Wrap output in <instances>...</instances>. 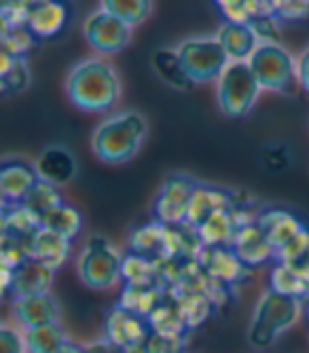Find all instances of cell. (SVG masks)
<instances>
[{
    "label": "cell",
    "mask_w": 309,
    "mask_h": 353,
    "mask_svg": "<svg viewBox=\"0 0 309 353\" xmlns=\"http://www.w3.org/2000/svg\"><path fill=\"white\" fill-rule=\"evenodd\" d=\"M199 182L189 174H170L152 203V218L161 224H184Z\"/></svg>",
    "instance_id": "cell-8"
},
{
    "label": "cell",
    "mask_w": 309,
    "mask_h": 353,
    "mask_svg": "<svg viewBox=\"0 0 309 353\" xmlns=\"http://www.w3.org/2000/svg\"><path fill=\"white\" fill-rule=\"evenodd\" d=\"M39 182L37 165L23 157H5L0 163V195L3 201H23L34 184Z\"/></svg>",
    "instance_id": "cell-15"
},
{
    "label": "cell",
    "mask_w": 309,
    "mask_h": 353,
    "mask_svg": "<svg viewBox=\"0 0 309 353\" xmlns=\"http://www.w3.org/2000/svg\"><path fill=\"white\" fill-rule=\"evenodd\" d=\"M303 309H305V317H307V322H309V299L303 303Z\"/></svg>",
    "instance_id": "cell-46"
},
{
    "label": "cell",
    "mask_w": 309,
    "mask_h": 353,
    "mask_svg": "<svg viewBox=\"0 0 309 353\" xmlns=\"http://www.w3.org/2000/svg\"><path fill=\"white\" fill-rule=\"evenodd\" d=\"M248 26L255 30L259 43H277L280 45V26H277V17L271 13L257 15L248 21Z\"/></svg>",
    "instance_id": "cell-40"
},
{
    "label": "cell",
    "mask_w": 309,
    "mask_h": 353,
    "mask_svg": "<svg viewBox=\"0 0 309 353\" xmlns=\"http://www.w3.org/2000/svg\"><path fill=\"white\" fill-rule=\"evenodd\" d=\"M166 294L163 285H123L117 305L148 317Z\"/></svg>",
    "instance_id": "cell-29"
},
{
    "label": "cell",
    "mask_w": 309,
    "mask_h": 353,
    "mask_svg": "<svg viewBox=\"0 0 309 353\" xmlns=\"http://www.w3.org/2000/svg\"><path fill=\"white\" fill-rule=\"evenodd\" d=\"M26 349L28 353H55L72 339L68 336L66 328L61 326V322H51L34 328H26Z\"/></svg>",
    "instance_id": "cell-27"
},
{
    "label": "cell",
    "mask_w": 309,
    "mask_h": 353,
    "mask_svg": "<svg viewBox=\"0 0 309 353\" xmlns=\"http://www.w3.org/2000/svg\"><path fill=\"white\" fill-rule=\"evenodd\" d=\"M261 91L248 61H231L216 87L219 108L229 119H241L255 108Z\"/></svg>",
    "instance_id": "cell-5"
},
{
    "label": "cell",
    "mask_w": 309,
    "mask_h": 353,
    "mask_svg": "<svg viewBox=\"0 0 309 353\" xmlns=\"http://www.w3.org/2000/svg\"><path fill=\"white\" fill-rule=\"evenodd\" d=\"M248 66L257 77L261 89L288 93L297 81V61L295 57L277 43H261L250 55Z\"/></svg>",
    "instance_id": "cell-7"
},
{
    "label": "cell",
    "mask_w": 309,
    "mask_h": 353,
    "mask_svg": "<svg viewBox=\"0 0 309 353\" xmlns=\"http://www.w3.org/2000/svg\"><path fill=\"white\" fill-rule=\"evenodd\" d=\"M43 227L41 216H37L23 201H3V231L32 237Z\"/></svg>",
    "instance_id": "cell-28"
},
{
    "label": "cell",
    "mask_w": 309,
    "mask_h": 353,
    "mask_svg": "<svg viewBox=\"0 0 309 353\" xmlns=\"http://www.w3.org/2000/svg\"><path fill=\"white\" fill-rule=\"evenodd\" d=\"M216 39H219L231 61H248L250 55L261 45L255 30L248 23L233 21V19H225L221 23L219 32H216Z\"/></svg>",
    "instance_id": "cell-20"
},
{
    "label": "cell",
    "mask_w": 309,
    "mask_h": 353,
    "mask_svg": "<svg viewBox=\"0 0 309 353\" xmlns=\"http://www.w3.org/2000/svg\"><path fill=\"white\" fill-rule=\"evenodd\" d=\"M231 248L239 256V261L246 267H250V269L275 263V248L265 237V233L259 227L257 218L250 220V222L239 224L237 233H235V237L231 241Z\"/></svg>",
    "instance_id": "cell-14"
},
{
    "label": "cell",
    "mask_w": 309,
    "mask_h": 353,
    "mask_svg": "<svg viewBox=\"0 0 309 353\" xmlns=\"http://www.w3.org/2000/svg\"><path fill=\"white\" fill-rule=\"evenodd\" d=\"M309 15V0H292L288 11L282 15L284 19H301Z\"/></svg>",
    "instance_id": "cell-44"
},
{
    "label": "cell",
    "mask_w": 309,
    "mask_h": 353,
    "mask_svg": "<svg viewBox=\"0 0 309 353\" xmlns=\"http://www.w3.org/2000/svg\"><path fill=\"white\" fill-rule=\"evenodd\" d=\"M121 283L123 285H161L157 261L146 259V256L128 252L123 256L121 267Z\"/></svg>",
    "instance_id": "cell-30"
},
{
    "label": "cell",
    "mask_w": 309,
    "mask_h": 353,
    "mask_svg": "<svg viewBox=\"0 0 309 353\" xmlns=\"http://www.w3.org/2000/svg\"><path fill=\"white\" fill-rule=\"evenodd\" d=\"M269 288L280 294L299 299L303 303L309 299V277L282 263H273V269L269 273Z\"/></svg>",
    "instance_id": "cell-31"
},
{
    "label": "cell",
    "mask_w": 309,
    "mask_h": 353,
    "mask_svg": "<svg viewBox=\"0 0 309 353\" xmlns=\"http://www.w3.org/2000/svg\"><path fill=\"white\" fill-rule=\"evenodd\" d=\"M53 269L45 263L37 261L30 256L17 269L11 273V288L9 296L21 299V296H34V294H47L53 285Z\"/></svg>",
    "instance_id": "cell-18"
},
{
    "label": "cell",
    "mask_w": 309,
    "mask_h": 353,
    "mask_svg": "<svg viewBox=\"0 0 309 353\" xmlns=\"http://www.w3.org/2000/svg\"><path fill=\"white\" fill-rule=\"evenodd\" d=\"M70 0H37L28 13L26 28L37 37V41H51L64 34L72 19Z\"/></svg>",
    "instance_id": "cell-11"
},
{
    "label": "cell",
    "mask_w": 309,
    "mask_h": 353,
    "mask_svg": "<svg viewBox=\"0 0 309 353\" xmlns=\"http://www.w3.org/2000/svg\"><path fill=\"white\" fill-rule=\"evenodd\" d=\"M152 70L157 72V77L172 89L176 91H189L195 87L191 77L184 70L180 55L176 49H157L150 57Z\"/></svg>",
    "instance_id": "cell-24"
},
{
    "label": "cell",
    "mask_w": 309,
    "mask_h": 353,
    "mask_svg": "<svg viewBox=\"0 0 309 353\" xmlns=\"http://www.w3.org/2000/svg\"><path fill=\"white\" fill-rule=\"evenodd\" d=\"M0 353H28L23 332L7 322L0 326Z\"/></svg>",
    "instance_id": "cell-41"
},
{
    "label": "cell",
    "mask_w": 309,
    "mask_h": 353,
    "mask_svg": "<svg viewBox=\"0 0 309 353\" xmlns=\"http://www.w3.org/2000/svg\"><path fill=\"white\" fill-rule=\"evenodd\" d=\"M297 81L305 91H309V47H305L297 57Z\"/></svg>",
    "instance_id": "cell-43"
},
{
    "label": "cell",
    "mask_w": 309,
    "mask_h": 353,
    "mask_svg": "<svg viewBox=\"0 0 309 353\" xmlns=\"http://www.w3.org/2000/svg\"><path fill=\"white\" fill-rule=\"evenodd\" d=\"M203 243L191 224H166V256L174 259H199Z\"/></svg>",
    "instance_id": "cell-26"
},
{
    "label": "cell",
    "mask_w": 309,
    "mask_h": 353,
    "mask_svg": "<svg viewBox=\"0 0 309 353\" xmlns=\"http://www.w3.org/2000/svg\"><path fill=\"white\" fill-rule=\"evenodd\" d=\"M34 165H37L41 180H47L59 188L70 184L79 174V163L74 154L66 146H59V144H51L43 148L37 157Z\"/></svg>",
    "instance_id": "cell-17"
},
{
    "label": "cell",
    "mask_w": 309,
    "mask_h": 353,
    "mask_svg": "<svg viewBox=\"0 0 309 353\" xmlns=\"http://www.w3.org/2000/svg\"><path fill=\"white\" fill-rule=\"evenodd\" d=\"M257 222L263 229L265 237L269 239V243L275 248V254L309 227L305 218L282 205H261Z\"/></svg>",
    "instance_id": "cell-12"
},
{
    "label": "cell",
    "mask_w": 309,
    "mask_h": 353,
    "mask_svg": "<svg viewBox=\"0 0 309 353\" xmlns=\"http://www.w3.org/2000/svg\"><path fill=\"white\" fill-rule=\"evenodd\" d=\"M239 227V220L235 210H221L203 220L195 229L203 248L206 245H231Z\"/></svg>",
    "instance_id": "cell-25"
},
{
    "label": "cell",
    "mask_w": 309,
    "mask_h": 353,
    "mask_svg": "<svg viewBox=\"0 0 309 353\" xmlns=\"http://www.w3.org/2000/svg\"><path fill=\"white\" fill-rule=\"evenodd\" d=\"M239 203L237 192L223 188V186H214V184H201L197 186L187 224H191L193 229H197L203 220H208L212 214L221 212V210H233Z\"/></svg>",
    "instance_id": "cell-19"
},
{
    "label": "cell",
    "mask_w": 309,
    "mask_h": 353,
    "mask_svg": "<svg viewBox=\"0 0 309 353\" xmlns=\"http://www.w3.org/2000/svg\"><path fill=\"white\" fill-rule=\"evenodd\" d=\"M180 61L195 85L219 83L223 72L231 63L227 51L216 37H193L176 47Z\"/></svg>",
    "instance_id": "cell-6"
},
{
    "label": "cell",
    "mask_w": 309,
    "mask_h": 353,
    "mask_svg": "<svg viewBox=\"0 0 309 353\" xmlns=\"http://www.w3.org/2000/svg\"><path fill=\"white\" fill-rule=\"evenodd\" d=\"M284 150H286L284 144H271V146H267L265 152H263V161H265V165H267L269 170H273V172H280V170L284 168V163H280V152H284Z\"/></svg>",
    "instance_id": "cell-42"
},
{
    "label": "cell",
    "mask_w": 309,
    "mask_h": 353,
    "mask_svg": "<svg viewBox=\"0 0 309 353\" xmlns=\"http://www.w3.org/2000/svg\"><path fill=\"white\" fill-rule=\"evenodd\" d=\"M55 353H91V351H89V345H83V343H74V341H70V343H66L61 349H57Z\"/></svg>",
    "instance_id": "cell-45"
},
{
    "label": "cell",
    "mask_w": 309,
    "mask_h": 353,
    "mask_svg": "<svg viewBox=\"0 0 309 353\" xmlns=\"http://www.w3.org/2000/svg\"><path fill=\"white\" fill-rule=\"evenodd\" d=\"M43 227L74 241L83 231V214L72 203L64 201L43 216Z\"/></svg>",
    "instance_id": "cell-34"
},
{
    "label": "cell",
    "mask_w": 309,
    "mask_h": 353,
    "mask_svg": "<svg viewBox=\"0 0 309 353\" xmlns=\"http://www.w3.org/2000/svg\"><path fill=\"white\" fill-rule=\"evenodd\" d=\"M150 334H152V326L148 322V317L140 313H134L121 305H114L104 313L102 339H106L108 343L117 345L123 351L128 353L138 351L148 341Z\"/></svg>",
    "instance_id": "cell-9"
},
{
    "label": "cell",
    "mask_w": 309,
    "mask_h": 353,
    "mask_svg": "<svg viewBox=\"0 0 309 353\" xmlns=\"http://www.w3.org/2000/svg\"><path fill=\"white\" fill-rule=\"evenodd\" d=\"M148 322L152 326V332L163 334V336H184L187 339L191 332L187 319H184L182 307L172 290H166L157 309L148 315Z\"/></svg>",
    "instance_id": "cell-22"
},
{
    "label": "cell",
    "mask_w": 309,
    "mask_h": 353,
    "mask_svg": "<svg viewBox=\"0 0 309 353\" xmlns=\"http://www.w3.org/2000/svg\"><path fill=\"white\" fill-rule=\"evenodd\" d=\"M172 292L176 294V299L182 307V313H184V319H187V324H189V330L203 326L216 311L214 301L203 292H193V290H172Z\"/></svg>",
    "instance_id": "cell-33"
},
{
    "label": "cell",
    "mask_w": 309,
    "mask_h": 353,
    "mask_svg": "<svg viewBox=\"0 0 309 353\" xmlns=\"http://www.w3.org/2000/svg\"><path fill=\"white\" fill-rule=\"evenodd\" d=\"M37 37L26 26L15 28H3V51L11 53L15 57H26L30 51L37 47Z\"/></svg>",
    "instance_id": "cell-38"
},
{
    "label": "cell",
    "mask_w": 309,
    "mask_h": 353,
    "mask_svg": "<svg viewBox=\"0 0 309 353\" xmlns=\"http://www.w3.org/2000/svg\"><path fill=\"white\" fill-rule=\"evenodd\" d=\"M187 339L184 336H163L152 332L148 341L134 353H187Z\"/></svg>",
    "instance_id": "cell-39"
},
{
    "label": "cell",
    "mask_w": 309,
    "mask_h": 353,
    "mask_svg": "<svg viewBox=\"0 0 309 353\" xmlns=\"http://www.w3.org/2000/svg\"><path fill=\"white\" fill-rule=\"evenodd\" d=\"M199 263L210 277L229 288H237L252 277V269L239 261L231 245H206L199 254Z\"/></svg>",
    "instance_id": "cell-13"
},
{
    "label": "cell",
    "mask_w": 309,
    "mask_h": 353,
    "mask_svg": "<svg viewBox=\"0 0 309 353\" xmlns=\"http://www.w3.org/2000/svg\"><path fill=\"white\" fill-rule=\"evenodd\" d=\"M64 201L66 199H64V192H61V188L51 184V182H47V180H41V178H39V182L32 188H30V192L23 199V203L30 210H32L37 216H41V220L53 208H57L59 203H64Z\"/></svg>",
    "instance_id": "cell-36"
},
{
    "label": "cell",
    "mask_w": 309,
    "mask_h": 353,
    "mask_svg": "<svg viewBox=\"0 0 309 353\" xmlns=\"http://www.w3.org/2000/svg\"><path fill=\"white\" fill-rule=\"evenodd\" d=\"M30 81H32V74H30L26 57H15L3 51V59H0V89H3V95H17L26 91Z\"/></svg>",
    "instance_id": "cell-32"
},
{
    "label": "cell",
    "mask_w": 309,
    "mask_h": 353,
    "mask_svg": "<svg viewBox=\"0 0 309 353\" xmlns=\"http://www.w3.org/2000/svg\"><path fill=\"white\" fill-rule=\"evenodd\" d=\"M148 134L146 119L136 110L117 112L104 119L94 136H91V148L100 161L108 165L128 163L138 154Z\"/></svg>",
    "instance_id": "cell-2"
},
{
    "label": "cell",
    "mask_w": 309,
    "mask_h": 353,
    "mask_svg": "<svg viewBox=\"0 0 309 353\" xmlns=\"http://www.w3.org/2000/svg\"><path fill=\"white\" fill-rule=\"evenodd\" d=\"M123 252L102 235H91L77 259L79 279L91 290H110L121 281Z\"/></svg>",
    "instance_id": "cell-4"
},
{
    "label": "cell",
    "mask_w": 309,
    "mask_h": 353,
    "mask_svg": "<svg viewBox=\"0 0 309 353\" xmlns=\"http://www.w3.org/2000/svg\"><path fill=\"white\" fill-rule=\"evenodd\" d=\"M66 93L70 102L85 112H108L121 98V83L108 61L87 57L70 70Z\"/></svg>",
    "instance_id": "cell-1"
},
{
    "label": "cell",
    "mask_w": 309,
    "mask_h": 353,
    "mask_svg": "<svg viewBox=\"0 0 309 353\" xmlns=\"http://www.w3.org/2000/svg\"><path fill=\"white\" fill-rule=\"evenodd\" d=\"M30 250H32V259L57 271L64 267L72 256V239L41 227L32 235V239H30Z\"/></svg>",
    "instance_id": "cell-21"
},
{
    "label": "cell",
    "mask_w": 309,
    "mask_h": 353,
    "mask_svg": "<svg viewBox=\"0 0 309 353\" xmlns=\"http://www.w3.org/2000/svg\"><path fill=\"white\" fill-rule=\"evenodd\" d=\"M100 9L136 28L148 19L152 11V0H100Z\"/></svg>",
    "instance_id": "cell-35"
},
{
    "label": "cell",
    "mask_w": 309,
    "mask_h": 353,
    "mask_svg": "<svg viewBox=\"0 0 309 353\" xmlns=\"http://www.w3.org/2000/svg\"><path fill=\"white\" fill-rule=\"evenodd\" d=\"M30 239L32 237H21V235H13V233L3 231V241H0V267L13 271L23 261H28L30 256H32Z\"/></svg>",
    "instance_id": "cell-37"
},
{
    "label": "cell",
    "mask_w": 309,
    "mask_h": 353,
    "mask_svg": "<svg viewBox=\"0 0 309 353\" xmlns=\"http://www.w3.org/2000/svg\"><path fill=\"white\" fill-rule=\"evenodd\" d=\"M132 26L121 21L119 17L110 15L104 9L89 13L83 23V37L91 49H96L104 55H112L123 51L132 41Z\"/></svg>",
    "instance_id": "cell-10"
},
{
    "label": "cell",
    "mask_w": 309,
    "mask_h": 353,
    "mask_svg": "<svg viewBox=\"0 0 309 353\" xmlns=\"http://www.w3.org/2000/svg\"><path fill=\"white\" fill-rule=\"evenodd\" d=\"M305 313L303 301L280 294L267 288V290L259 296L248 330H246V339L252 349L265 351L269 349L284 332H288Z\"/></svg>",
    "instance_id": "cell-3"
},
{
    "label": "cell",
    "mask_w": 309,
    "mask_h": 353,
    "mask_svg": "<svg viewBox=\"0 0 309 353\" xmlns=\"http://www.w3.org/2000/svg\"><path fill=\"white\" fill-rule=\"evenodd\" d=\"M128 252L154 261L166 256V224H161L159 220L138 224L128 237Z\"/></svg>",
    "instance_id": "cell-23"
},
{
    "label": "cell",
    "mask_w": 309,
    "mask_h": 353,
    "mask_svg": "<svg viewBox=\"0 0 309 353\" xmlns=\"http://www.w3.org/2000/svg\"><path fill=\"white\" fill-rule=\"evenodd\" d=\"M11 311L15 322L26 330L34 328L51 322H59L61 319V309L59 303L51 292L47 294H34V296H21V299H11Z\"/></svg>",
    "instance_id": "cell-16"
}]
</instances>
